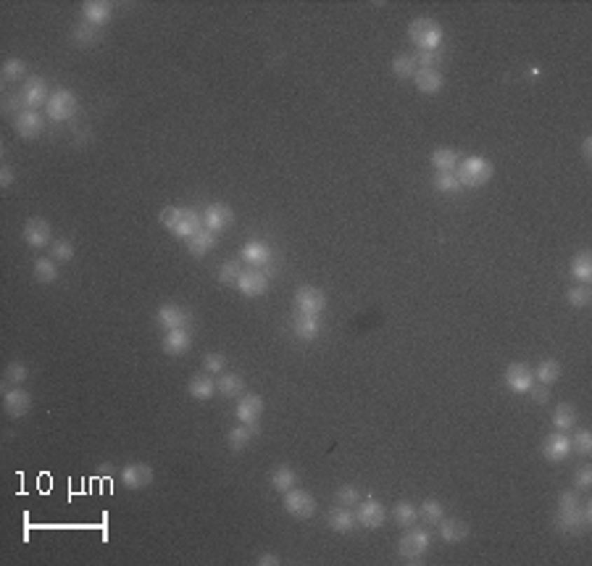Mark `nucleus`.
Masks as SVG:
<instances>
[{"label": "nucleus", "instance_id": "1", "mask_svg": "<svg viewBox=\"0 0 592 566\" xmlns=\"http://www.w3.org/2000/svg\"><path fill=\"white\" fill-rule=\"evenodd\" d=\"M592 524V503H579L577 492H560L558 501V530L560 532H579Z\"/></svg>", "mask_w": 592, "mask_h": 566}, {"label": "nucleus", "instance_id": "2", "mask_svg": "<svg viewBox=\"0 0 592 566\" xmlns=\"http://www.w3.org/2000/svg\"><path fill=\"white\" fill-rule=\"evenodd\" d=\"M161 224L177 237L190 240L203 229V214H198L195 208H163Z\"/></svg>", "mask_w": 592, "mask_h": 566}, {"label": "nucleus", "instance_id": "3", "mask_svg": "<svg viewBox=\"0 0 592 566\" xmlns=\"http://www.w3.org/2000/svg\"><path fill=\"white\" fill-rule=\"evenodd\" d=\"M408 37H411V43L416 45L421 53H437V48L442 45L445 32H442V27L434 22V19L421 16V19H413V22H411Z\"/></svg>", "mask_w": 592, "mask_h": 566}, {"label": "nucleus", "instance_id": "4", "mask_svg": "<svg viewBox=\"0 0 592 566\" xmlns=\"http://www.w3.org/2000/svg\"><path fill=\"white\" fill-rule=\"evenodd\" d=\"M493 174H495V166L490 164L485 156H469L455 169V177L463 187H485L493 179Z\"/></svg>", "mask_w": 592, "mask_h": 566}, {"label": "nucleus", "instance_id": "5", "mask_svg": "<svg viewBox=\"0 0 592 566\" xmlns=\"http://www.w3.org/2000/svg\"><path fill=\"white\" fill-rule=\"evenodd\" d=\"M76 109H79L76 95L71 92V90H64V88L50 92V98H48V103H45V113H48V119L55 121V124L74 119Z\"/></svg>", "mask_w": 592, "mask_h": 566}, {"label": "nucleus", "instance_id": "6", "mask_svg": "<svg viewBox=\"0 0 592 566\" xmlns=\"http://www.w3.org/2000/svg\"><path fill=\"white\" fill-rule=\"evenodd\" d=\"M429 543H432V534L427 530H411V532H406L400 537L398 555L403 561L416 564V561H421V555L429 551Z\"/></svg>", "mask_w": 592, "mask_h": 566}, {"label": "nucleus", "instance_id": "7", "mask_svg": "<svg viewBox=\"0 0 592 566\" xmlns=\"http://www.w3.org/2000/svg\"><path fill=\"white\" fill-rule=\"evenodd\" d=\"M284 511L295 519H311L316 513V498L308 490L292 488V490L284 492Z\"/></svg>", "mask_w": 592, "mask_h": 566}, {"label": "nucleus", "instance_id": "8", "mask_svg": "<svg viewBox=\"0 0 592 566\" xmlns=\"http://www.w3.org/2000/svg\"><path fill=\"white\" fill-rule=\"evenodd\" d=\"M387 519V511L385 506L377 501V498H364V501L355 503V522L366 530H379Z\"/></svg>", "mask_w": 592, "mask_h": 566}, {"label": "nucleus", "instance_id": "9", "mask_svg": "<svg viewBox=\"0 0 592 566\" xmlns=\"http://www.w3.org/2000/svg\"><path fill=\"white\" fill-rule=\"evenodd\" d=\"M13 130H16V134H19L22 140H34V137H40V132L45 130V116L32 109H27V111L22 109L16 116H13Z\"/></svg>", "mask_w": 592, "mask_h": 566}, {"label": "nucleus", "instance_id": "10", "mask_svg": "<svg viewBox=\"0 0 592 566\" xmlns=\"http://www.w3.org/2000/svg\"><path fill=\"white\" fill-rule=\"evenodd\" d=\"M295 305H298V314H313L322 316L324 308H326V295L319 290V287H311V284H303L301 290L295 293Z\"/></svg>", "mask_w": 592, "mask_h": 566}, {"label": "nucleus", "instance_id": "11", "mask_svg": "<svg viewBox=\"0 0 592 566\" xmlns=\"http://www.w3.org/2000/svg\"><path fill=\"white\" fill-rule=\"evenodd\" d=\"M19 98L24 100V106H27V109L37 111L40 106H45V103H48V98H50L48 82H45L43 76H29V79L24 82V88H22V92H19Z\"/></svg>", "mask_w": 592, "mask_h": 566}, {"label": "nucleus", "instance_id": "12", "mask_svg": "<svg viewBox=\"0 0 592 566\" xmlns=\"http://www.w3.org/2000/svg\"><path fill=\"white\" fill-rule=\"evenodd\" d=\"M235 287L245 298H261V295L269 290V277L261 272V269H245L240 274V279L235 282Z\"/></svg>", "mask_w": 592, "mask_h": 566}, {"label": "nucleus", "instance_id": "13", "mask_svg": "<svg viewBox=\"0 0 592 566\" xmlns=\"http://www.w3.org/2000/svg\"><path fill=\"white\" fill-rule=\"evenodd\" d=\"M121 482H124V488H130V490H142V488H148V485H153V467H148V464H127V467L121 469Z\"/></svg>", "mask_w": 592, "mask_h": 566}, {"label": "nucleus", "instance_id": "14", "mask_svg": "<svg viewBox=\"0 0 592 566\" xmlns=\"http://www.w3.org/2000/svg\"><path fill=\"white\" fill-rule=\"evenodd\" d=\"M32 408V398L29 392L22 390V387H11V390L3 392V411L11 416V419H22V416L29 414Z\"/></svg>", "mask_w": 592, "mask_h": 566}, {"label": "nucleus", "instance_id": "15", "mask_svg": "<svg viewBox=\"0 0 592 566\" xmlns=\"http://www.w3.org/2000/svg\"><path fill=\"white\" fill-rule=\"evenodd\" d=\"M232 221H235V211L226 206V203H211V206L203 211V227L216 232V235L224 232Z\"/></svg>", "mask_w": 592, "mask_h": 566}, {"label": "nucleus", "instance_id": "16", "mask_svg": "<svg viewBox=\"0 0 592 566\" xmlns=\"http://www.w3.org/2000/svg\"><path fill=\"white\" fill-rule=\"evenodd\" d=\"M571 453V437L566 432H553V435L545 437L542 443V456L548 458L550 464H560L566 461Z\"/></svg>", "mask_w": 592, "mask_h": 566}, {"label": "nucleus", "instance_id": "17", "mask_svg": "<svg viewBox=\"0 0 592 566\" xmlns=\"http://www.w3.org/2000/svg\"><path fill=\"white\" fill-rule=\"evenodd\" d=\"M50 237H53V232H50V224H48L45 219L34 216L24 224V242H27L29 248H45V245H53Z\"/></svg>", "mask_w": 592, "mask_h": 566}, {"label": "nucleus", "instance_id": "18", "mask_svg": "<svg viewBox=\"0 0 592 566\" xmlns=\"http://www.w3.org/2000/svg\"><path fill=\"white\" fill-rule=\"evenodd\" d=\"M506 385L508 390L518 392V395H524V392L532 390V385H535V371L529 369L527 364H511L506 369Z\"/></svg>", "mask_w": 592, "mask_h": 566}, {"label": "nucleus", "instance_id": "19", "mask_svg": "<svg viewBox=\"0 0 592 566\" xmlns=\"http://www.w3.org/2000/svg\"><path fill=\"white\" fill-rule=\"evenodd\" d=\"M261 414H263V398L261 395H240V401L235 406V416L242 424H259Z\"/></svg>", "mask_w": 592, "mask_h": 566}, {"label": "nucleus", "instance_id": "20", "mask_svg": "<svg viewBox=\"0 0 592 566\" xmlns=\"http://www.w3.org/2000/svg\"><path fill=\"white\" fill-rule=\"evenodd\" d=\"M242 261L250 263L253 269H263L266 263H271V258H274V251H271L266 242H261V240H250V242H245L242 245Z\"/></svg>", "mask_w": 592, "mask_h": 566}, {"label": "nucleus", "instance_id": "21", "mask_svg": "<svg viewBox=\"0 0 592 566\" xmlns=\"http://www.w3.org/2000/svg\"><path fill=\"white\" fill-rule=\"evenodd\" d=\"M156 319H158V324H161L166 332H169V329H187V324H190V314L174 303H163L161 308H158Z\"/></svg>", "mask_w": 592, "mask_h": 566}, {"label": "nucleus", "instance_id": "22", "mask_svg": "<svg viewBox=\"0 0 592 566\" xmlns=\"http://www.w3.org/2000/svg\"><path fill=\"white\" fill-rule=\"evenodd\" d=\"M113 16V6L111 3H103V0H90L82 6V19L90 27H103V24L111 22Z\"/></svg>", "mask_w": 592, "mask_h": 566}, {"label": "nucleus", "instance_id": "23", "mask_svg": "<svg viewBox=\"0 0 592 566\" xmlns=\"http://www.w3.org/2000/svg\"><path fill=\"white\" fill-rule=\"evenodd\" d=\"M295 338L303 340V343H313V340L322 335V319L313 314H298L295 316Z\"/></svg>", "mask_w": 592, "mask_h": 566}, {"label": "nucleus", "instance_id": "24", "mask_svg": "<svg viewBox=\"0 0 592 566\" xmlns=\"http://www.w3.org/2000/svg\"><path fill=\"white\" fill-rule=\"evenodd\" d=\"M190 343H193L190 329H169L163 335V353L166 356H184L190 350Z\"/></svg>", "mask_w": 592, "mask_h": 566}, {"label": "nucleus", "instance_id": "25", "mask_svg": "<svg viewBox=\"0 0 592 566\" xmlns=\"http://www.w3.org/2000/svg\"><path fill=\"white\" fill-rule=\"evenodd\" d=\"M413 85H416V90L424 92V95H434V92H440L442 85H445V76H442L440 69H419V71L413 74Z\"/></svg>", "mask_w": 592, "mask_h": 566}, {"label": "nucleus", "instance_id": "26", "mask_svg": "<svg viewBox=\"0 0 592 566\" xmlns=\"http://www.w3.org/2000/svg\"><path fill=\"white\" fill-rule=\"evenodd\" d=\"M326 524H329L332 532L347 534V532H353V527H355V513L350 511V506H337V509L329 511Z\"/></svg>", "mask_w": 592, "mask_h": 566}, {"label": "nucleus", "instance_id": "27", "mask_svg": "<svg viewBox=\"0 0 592 566\" xmlns=\"http://www.w3.org/2000/svg\"><path fill=\"white\" fill-rule=\"evenodd\" d=\"M256 435H259V424H240V427H235V429H229L226 446H229V450L240 453V450H245V448L250 446V440Z\"/></svg>", "mask_w": 592, "mask_h": 566}, {"label": "nucleus", "instance_id": "28", "mask_svg": "<svg viewBox=\"0 0 592 566\" xmlns=\"http://www.w3.org/2000/svg\"><path fill=\"white\" fill-rule=\"evenodd\" d=\"M216 248V232H211V229H200L198 235H193V237L187 240V251L193 253L195 258H203V256H208V253Z\"/></svg>", "mask_w": 592, "mask_h": 566}, {"label": "nucleus", "instance_id": "29", "mask_svg": "<svg viewBox=\"0 0 592 566\" xmlns=\"http://www.w3.org/2000/svg\"><path fill=\"white\" fill-rule=\"evenodd\" d=\"M440 537L445 543H463L469 537V524L461 519H442L440 522Z\"/></svg>", "mask_w": 592, "mask_h": 566}, {"label": "nucleus", "instance_id": "30", "mask_svg": "<svg viewBox=\"0 0 592 566\" xmlns=\"http://www.w3.org/2000/svg\"><path fill=\"white\" fill-rule=\"evenodd\" d=\"M214 392H219V387H216L214 377L205 371V374H198V377H193L190 380V395H193L195 401H211L214 398Z\"/></svg>", "mask_w": 592, "mask_h": 566}, {"label": "nucleus", "instance_id": "31", "mask_svg": "<svg viewBox=\"0 0 592 566\" xmlns=\"http://www.w3.org/2000/svg\"><path fill=\"white\" fill-rule=\"evenodd\" d=\"M458 164H461V153L455 151V148H437V151H432V166L437 172H455Z\"/></svg>", "mask_w": 592, "mask_h": 566}, {"label": "nucleus", "instance_id": "32", "mask_svg": "<svg viewBox=\"0 0 592 566\" xmlns=\"http://www.w3.org/2000/svg\"><path fill=\"white\" fill-rule=\"evenodd\" d=\"M571 274L579 284H590L592 282V253L581 251L571 258Z\"/></svg>", "mask_w": 592, "mask_h": 566}, {"label": "nucleus", "instance_id": "33", "mask_svg": "<svg viewBox=\"0 0 592 566\" xmlns=\"http://www.w3.org/2000/svg\"><path fill=\"white\" fill-rule=\"evenodd\" d=\"M298 485V471L292 467H277L274 471H271V488L277 492H287V490H292Z\"/></svg>", "mask_w": 592, "mask_h": 566}, {"label": "nucleus", "instance_id": "34", "mask_svg": "<svg viewBox=\"0 0 592 566\" xmlns=\"http://www.w3.org/2000/svg\"><path fill=\"white\" fill-rule=\"evenodd\" d=\"M535 371V382H539V385H545V387H550V385H556V382L560 380V364L556 359H545L537 364V369Z\"/></svg>", "mask_w": 592, "mask_h": 566}, {"label": "nucleus", "instance_id": "35", "mask_svg": "<svg viewBox=\"0 0 592 566\" xmlns=\"http://www.w3.org/2000/svg\"><path fill=\"white\" fill-rule=\"evenodd\" d=\"M553 427H556V432H569V429H574L577 427V408L569 406V403L556 406V411H553Z\"/></svg>", "mask_w": 592, "mask_h": 566}, {"label": "nucleus", "instance_id": "36", "mask_svg": "<svg viewBox=\"0 0 592 566\" xmlns=\"http://www.w3.org/2000/svg\"><path fill=\"white\" fill-rule=\"evenodd\" d=\"M216 387H219V392L224 398H240L242 390H245V380L240 374H221V380L216 382Z\"/></svg>", "mask_w": 592, "mask_h": 566}, {"label": "nucleus", "instance_id": "37", "mask_svg": "<svg viewBox=\"0 0 592 566\" xmlns=\"http://www.w3.org/2000/svg\"><path fill=\"white\" fill-rule=\"evenodd\" d=\"M416 71H419V64H416V58H413V55L400 53V55L392 58V74L398 76V79H413Z\"/></svg>", "mask_w": 592, "mask_h": 566}, {"label": "nucleus", "instance_id": "38", "mask_svg": "<svg viewBox=\"0 0 592 566\" xmlns=\"http://www.w3.org/2000/svg\"><path fill=\"white\" fill-rule=\"evenodd\" d=\"M34 279L43 284H53L58 279V266L53 258H37L34 261Z\"/></svg>", "mask_w": 592, "mask_h": 566}, {"label": "nucleus", "instance_id": "39", "mask_svg": "<svg viewBox=\"0 0 592 566\" xmlns=\"http://www.w3.org/2000/svg\"><path fill=\"white\" fill-rule=\"evenodd\" d=\"M392 516H395V522H398L400 527H411V524H416V519H419V509H416L411 501H400V503H395Z\"/></svg>", "mask_w": 592, "mask_h": 566}, {"label": "nucleus", "instance_id": "40", "mask_svg": "<svg viewBox=\"0 0 592 566\" xmlns=\"http://www.w3.org/2000/svg\"><path fill=\"white\" fill-rule=\"evenodd\" d=\"M461 187H463V185L458 182L455 172H437V174H434V190H437V193L453 195V193H458Z\"/></svg>", "mask_w": 592, "mask_h": 566}, {"label": "nucleus", "instance_id": "41", "mask_svg": "<svg viewBox=\"0 0 592 566\" xmlns=\"http://www.w3.org/2000/svg\"><path fill=\"white\" fill-rule=\"evenodd\" d=\"M419 516L424 519L427 524H440L442 519H445V506H442L440 501H434V498H429V501L421 503L419 509Z\"/></svg>", "mask_w": 592, "mask_h": 566}, {"label": "nucleus", "instance_id": "42", "mask_svg": "<svg viewBox=\"0 0 592 566\" xmlns=\"http://www.w3.org/2000/svg\"><path fill=\"white\" fill-rule=\"evenodd\" d=\"M74 242L71 240H55L53 245H50V258H53L55 263H69L74 261Z\"/></svg>", "mask_w": 592, "mask_h": 566}, {"label": "nucleus", "instance_id": "43", "mask_svg": "<svg viewBox=\"0 0 592 566\" xmlns=\"http://www.w3.org/2000/svg\"><path fill=\"white\" fill-rule=\"evenodd\" d=\"M566 298H569V303L574 305V308H587L592 301L590 284H574L569 293H566Z\"/></svg>", "mask_w": 592, "mask_h": 566}, {"label": "nucleus", "instance_id": "44", "mask_svg": "<svg viewBox=\"0 0 592 566\" xmlns=\"http://www.w3.org/2000/svg\"><path fill=\"white\" fill-rule=\"evenodd\" d=\"M27 377H29V369H27V364H22V361H11V364L6 366V382L13 385V387L24 385Z\"/></svg>", "mask_w": 592, "mask_h": 566}, {"label": "nucleus", "instance_id": "45", "mask_svg": "<svg viewBox=\"0 0 592 566\" xmlns=\"http://www.w3.org/2000/svg\"><path fill=\"white\" fill-rule=\"evenodd\" d=\"M71 40H74L79 48H87V45H92L97 40V32H95V27H90V24H76L74 27V32H71Z\"/></svg>", "mask_w": 592, "mask_h": 566}, {"label": "nucleus", "instance_id": "46", "mask_svg": "<svg viewBox=\"0 0 592 566\" xmlns=\"http://www.w3.org/2000/svg\"><path fill=\"white\" fill-rule=\"evenodd\" d=\"M27 74V61L24 58H8L3 64V79L6 82H13V79H22Z\"/></svg>", "mask_w": 592, "mask_h": 566}, {"label": "nucleus", "instance_id": "47", "mask_svg": "<svg viewBox=\"0 0 592 566\" xmlns=\"http://www.w3.org/2000/svg\"><path fill=\"white\" fill-rule=\"evenodd\" d=\"M571 450H577L579 456H590L592 453V435L587 429H579L571 437Z\"/></svg>", "mask_w": 592, "mask_h": 566}, {"label": "nucleus", "instance_id": "48", "mask_svg": "<svg viewBox=\"0 0 592 566\" xmlns=\"http://www.w3.org/2000/svg\"><path fill=\"white\" fill-rule=\"evenodd\" d=\"M240 274H242L240 263H237V261H226V263H221V269H219V282H221V284H235L237 279H240Z\"/></svg>", "mask_w": 592, "mask_h": 566}, {"label": "nucleus", "instance_id": "49", "mask_svg": "<svg viewBox=\"0 0 592 566\" xmlns=\"http://www.w3.org/2000/svg\"><path fill=\"white\" fill-rule=\"evenodd\" d=\"M337 501L340 506H355L361 501V490L355 485H343V488H337Z\"/></svg>", "mask_w": 592, "mask_h": 566}, {"label": "nucleus", "instance_id": "50", "mask_svg": "<svg viewBox=\"0 0 592 566\" xmlns=\"http://www.w3.org/2000/svg\"><path fill=\"white\" fill-rule=\"evenodd\" d=\"M203 369L208 371V374H221V371L226 369V359L221 353H208L203 359Z\"/></svg>", "mask_w": 592, "mask_h": 566}, {"label": "nucleus", "instance_id": "51", "mask_svg": "<svg viewBox=\"0 0 592 566\" xmlns=\"http://www.w3.org/2000/svg\"><path fill=\"white\" fill-rule=\"evenodd\" d=\"M592 488V467H581L577 471V490L587 492Z\"/></svg>", "mask_w": 592, "mask_h": 566}, {"label": "nucleus", "instance_id": "52", "mask_svg": "<svg viewBox=\"0 0 592 566\" xmlns=\"http://www.w3.org/2000/svg\"><path fill=\"white\" fill-rule=\"evenodd\" d=\"M529 398L537 403V406H545V403L550 401V390L545 387V385H532V390H529Z\"/></svg>", "mask_w": 592, "mask_h": 566}, {"label": "nucleus", "instance_id": "53", "mask_svg": "<svg viewBox=\"0 0 592 566\" xmlns=\"http://www.w3.org/2000/svg\"><path fill=\"white\" fill-rule=\"evenodd\" d=\"M440 55L437 53H421V58L416 61L419 64V69H440Z\"/></svg>", "mask_w": 592, "mask_h": 566}, {"label": "nucleus", "instance_id": "54", "mask_svg": "<svg viewBox=\"0 0 592 566\" xmlns=\"http://www.w3.org/2000/svg\"><path fill=\"white\" fill-rule=\"evenodd\" d=\"M13 185V169L8 164H3L0 166V187L6 190V187H11Z\"/></svg>", "mask_w": 592, "mask_h": 566}, {"label": "nucleus", "instance_id": "55", "mask_svg": "<svg viewBox=\"0 0 592 566\" xmlns=\"http://www.w3.org/2000/svg\"><path fill=\"white\" fill-rule=\"evenodd\" d=\"M256 564L259 566H280L282 558L277 553H261L259 558H256Z\"/></svg>", "mask_w": 592, "mask_h": 566}, {"label": "nucleus", "instance_id": "56", "mask_svg": "<svg viewBox=\"0 0 592 566\" xmlns=\"http://www.w3.org/2000/svg\"><path fill=\"white\" fill-rule=\"evenodd\" d=\"M581 158H584V164H590L592 161V137H584V145H581Z\"/></svg>", "mask_w": 592, "mask_h": 566}, {"label": "nucleus", "instance_id": "57", "mask_svg": "<svg viewBox=\"0 0 592 566\" xmlns=\"http://www.w3.org/2000/svg\"><path fill=\"white\" fill-rule=\"evenodd\" d=\"M97 474H100V477H108V474H113V464H100V467H97Z\"/></svg>", "mask_w": 592, "mask_h": 566}]
</instances>
